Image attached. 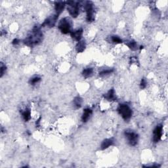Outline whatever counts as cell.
<instances>
[{"instance_id":"1","label":"cell","mask_w":168,"mask_h":168,"mask_svg":"<svg viewBox=\"0 0 168 168\" xmlns=\"http://www.w3.org/2000/svg\"><path fill=\"white\" fill-rule=\"evenodd\" d=\"M43 37V33L41 31L40 27L36 26L34 27L31 32L24 39V43L27 46L34 47L42 42Z\"/></svg>"},{"instance_id":"2","label":"cell","mask_w":168,"mask_h":168,"mask_svg":"<svg viewBox=\"0 0 168 168\" xmlns=\"http://www.w3.org/2000/svg\"><path fill=\"white\" fill-rule=\"evenodd\" d=\"M117 111H118L119 114L122 116V118L125 121L130 120L133 114L131 108L126 104H119L118 109H117Z\"/></svg>"},{"instance_id":"3","label":"cell","mask_w":168,"mask_h":168,"mask_svg":"<svg viewBox=\"0 0 168 168\" xmlns=\"http://www.w3.org/2000/svg\"><path fill=\"white\" fill-rule=\"evenodd\" d=\"M67 10L69 14L73 18H77L80 14V3L75 1H68L66 2Z\"/></svg>"},{"instance_id":"4","label":"cell","mask_w":168,"mask_h":168,"mask_svg":"<svg viewBox=\"0 0 168 168\" xmlns=\"http://www.w3.org/2000/svg\"><path fill=\"white\" fill-rule=\"evenodd\" d=\"M59 30L63 34H68L71 32L72 29V22L68 17L63 18L60 21L58 25Z\"/></svg>"},{"instance_id":"5","label":"cell","mask_w":168,"mask_h":168,"mask_svg":"<svg viewBox=\"0 0 168 168\" xmlns=\"http://www.w3.org/2000/svg\"><path fill=\"white\" fill-rule=\"evenodd\" d=\"M124 136L126 139L128 143L130 146H136L138 144L139 135L137 133L131 130H125L124 131Z\"/></svg>"},{"instance_id":"6","label":"cell","mask_w":168,"mask_h":168,"mask_svg":"<svg viewBox=\"0 0 168 168\" xmlns=\"http://www.w3.org/2000/svg\"><path fill=\"white\" fill-rule=\"evenodd\" d=\"M84 9L86 12V20L89 23L94 20V5L93 2L88 1L85 3Z\"/></svg>"},{"instance_id":"7","label":"cell","mask_w":168,"mask_h":168,"mask_svg":"<svg viewBox=\"0 0 168 168\" xmlns=\"http://www.w3.org/2000/svg\"><path fill=\"white\" fill-rule=\"evenodd\" d=\"M163 134V125H158L153 131V141L154 142H159Z\"/></svg>"},{"instance_id":"8","label":"cell","mask_w":168,"mask_h":168,"mask_svg":"<svg viewBox=\"0 0 168 168\" xmlns=\"http://www.w3.org/2000/svg\"><path fill=\"white\" fill-rule=\"evenodd\" d=\"M58 18H59V16L56 15V14L50 16L49 17L46 18L45 21L43 22V23L42 24V26L43 27L47 26L49 28H52L55 25Z\"/></svg>"},{"instance_id":"9","label":"cell","mask_w":168,"mask_h":168,"mask_svg":"<svg viewBox=\"0 0 168 168\" xmlns=\"http://www.w3.org/2000/svg\"><path fill=\"white\" fill-rule=\"evenodd\" d=\"M82 35H83V29L82 28H78V29L73 30L70 32L72 38L74 39L75 41H77V42L81 41Z\"/></svg>"},{"instance_id":"10","label":"cell","mask_w":168,"mask_h":168,"mask_svg":"<svg viewBox=\"0 0 168 168\" xmlns=\"http://www.w3.org/2000/svg\"><path fill=\"white\" fill-rule=\"evenodd\" d=\"M66 2L63 1H56L55 4V10L56 11V15L59 16L64 11L66 7Z\"/></svg>"},{"instance_id":"11","label":"cell","mask_w":168,"mask_h":168,"mask_svg":"<svg viewBox=\"0 0 168 168\" xmlns=\"http://www.w3.org/2000/svg\"><path fill=\"white\" fill-rule=\"evenodd\" d=\"M104 97L106 100L109 101H116V96L115 93V91L114 89H111L106 94L104 95Z\"/></svg>"},{"instance_id":"12","label":"cell","mask_w":168,"mask_h":168,"mask_svg":"<svg viewBox=\"0 0 168 168\" xmlns=\"http://www.w3.org/2000/svg\"><path fill=\"white\" fill-rule=\"evenodd\" d=\"M91 114H92V110L91 109H90V108L85 109L81 116V121L84 123L87 122L88 120H90Z\"/></svg>"},{"instance_id":"13","label":"cell","mask_w":168,"mask_h":168,"mask_svg":"<svg viewBox=\"0 0 168 168\" xmlns=\"http://www.w3.org/2000/svg\"><path fill=\"white\" fill-rule=\"evenodd\" d=\"M114 143V141L112 138L104 139L101 145V150H106L108 148H109L110 146L113 145Z\"/></svg>"},{"instance_id":"14","label":"cell","mask_w":168,"mask_h":168,"mask_svg":"<svg viewBox=\"0 0 168 168\" xmlns=\"http://www.w3.org/2000/svg\"><path fill=\"white\" fill-rule=\"evenodd\" d=\"M21 114L25 122H28L31 119V111L30 109H25L21 112Z\"/></svg>"},{"instance_id":"15","label":"cell","mask_w":168,"mask_h":168,"mask_svg":"<svg viewBox=\"0 0 168 168\" xmlns=\"http://www.w3.org/2000/svg\"><path fill=\"white\" fill-rule=\"evenodd\" d=\"M85 47H86V44H85V41H80L77 43L76 49L78 53H82L84 51Z\"/></svg>"},{"instance_id":"16","label":"cell","mask_w":168,"mask_h":168,"mask_svg":"<svg viewBox=\"0 0 168 168\" xmlns=\"http://www.w3.org/2000/svg\"><path fill=\"white\" fill-rule=\"evenodd\" d=\"M82 102H83V100H82L81 98L78 96L74 98V101H73V104H74V106L76 109H80L81 106Z\"/></svg>"},{"instance_id":"17","label":"cell","mask_w":168,"mask_h":168,"mask_svg":"<svg viewBox=\"0 0 168 168\" xmlns=\"http://www.w3.org/2000/svg\"><path fill=\"white\" fill-rule=\"evenodd\" d=\"M93 69L92 68H87L84 69L83 72H82V76L85 78H87L93 75Z\"/></svg>"},{"instance_id":"18","label":"cell","mask_w":168,"mask_h":168,"mask_svg":"<svg viewBox=\"0 0 168 168\" xmlns=\"http://www.w3.org/2000/svg\"><path fill=\"white\" fill-rule=\"evenodd\" d=\"M125 45L132 51H135L138 49V45H137V42H135V41L134 40L129 41V42H127L125 43Z\"/></svg>"},{"instance_id":"19","label":"cell","mask_w":168,"mask_h":168,"mask_svg":"<svg viewBox=\"0 0 168 168\" xmlns=\"http://www.w3.org/2000/svg\"><path fill=\"white\" fill-rule=\"evenodd\" d=\"M114 72V69H106V70H103L99 72V76L101 77H103V76H106L107 75H109L110 74Z\"/></svg>"},{"instance_id":"20","label":"cell","mask_w":168,"mask_h":168,"mask_svg":"<svg viewBox=\"0 0 168 168\" xmlns=\"http://www.w3.org/2000/svg\"><path fill=\"white\" fill-rule=\"evenodd\" d=\"M41 81V78L40 76H34L32 78L30 79L29 80V84L32 85H34L37 84V83H39V82Z\"/></svg>"},{"instance_id":"21","label":"cell","mask_w":168,"mask_h":168,"mask_svg":"<svg viewBox=\"0 0 168 168\" xmlns=\"http://www.w3.org/2000/svg\"><path fill=\"white\" fill-rule=\"evenodd\" d=\"M110 38H111V41H112V42L115 44H120L123 42L122 40L118 36H111Z\"/></svg>"},{"instance_id":"22","label":"cell","mask_w":168,"mask_h":168,"mask_svg":"<svg viewBox=\"0 0 168 168\" xmlns=\"http://www.w3.org/2000/svg\"><path fill=\"white\" fill-rule=\"evenodd\" d=\"M6 70H7V67H6V66L4 64V63L1 62V66H0V70H1V72H0V77L1 78L3 77V76L5 74Z\"/></svg>"},{"instance_id":"23","label":"cell","mask_w":168,"mask_h":168,"mask_svg":"<svg viewBox=\"0 0 168 168\" xmlns=\"http://www.w3.org/2000/svg\"><path fill=\"white\" fill-rule=\"evenodd\" d=\"M147 80H146L145 78H142L140 83V88L141 89V90H144V89L147 87Z\"/></svg>"},{"instance_id":"24","label":"cell","mask_w":168,"mask_h":168,"mask_svg":"<svg viewBox=\"0 0 168 168\" xmlns=\"http://www.w3.org/2000/svg\"><path fill=\"white\" fill-rule=\"evenodd\" d=\"M20 42V40L17 39V38H15L13 40H12V45H18V43H19Z\"/></svg>"},{"instance_id":"25","label":"cell","mask_w":168,"mask_h":168,"mask_svg":"<svg viewBox=\"0 0 168 168\" xmlns=\"http://www.w3.org/2000/svg\"><path fill=\"white\" fill-rule=\"evenodd\" d=\"M144 167H160V165H158V164H155V165H152V166H145Z\"/></svg>"}]
</instances>
